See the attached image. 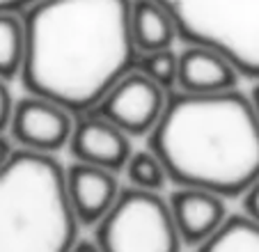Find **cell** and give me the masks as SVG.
Masks as SVG:
<instances>
[{
    "instance_id": "4fadbf2b",
    "label": "cell",
    "mask_w": 259,
    "mask_h": 252,
    "mask_svg": "<svg viewBox=\"0 0 259 252\" xmlns=\"http://www.w3.org/2000/svg\"><path fill=\"white\" fill-rule=\"evenodd\" d=\"M195 252H259V225L245 214H230L223 227Z\"/></svg>"
},
{
    "instance_id": "9c48e42d",
    "label": "cell",
    "mask_w": 259,
    "mask_h": 252,
    "mask_svg": "<svg viewBox=\"0 0 259 252\" xmlns=\"http://www.w3.org/2000/svg\"><path fill=\"white\" fill-rule=\"evenodd\" d=\"M67 195L80 227H97L122 195L117 172L73 160L64 170Z\"/></svg>"
},
{
    "instance_id": "2e32d148",
    "label": "cell",
    "mask_w": 259,
    "mask_h": 252,
    "mask_svg": "<svg viewBox=\"0 0 259 252\" xmlns=\"http://www.w3.org/2000/svg\"><path fill=\"white\" fill-rule=\"evenodd\" d=\"M136 71L147 76L152 82H156L158 88L165 92H175L177 90V73H179V55L167 51H156V53H145L138 58Z\"/></svg>"
},
{
    "instance_id": "7c38bea8",
    "label": "cell",
    "mask_w": 259,
    "mask_h": 252,
    "mask_svg": "<svg viewBox=\"0 0 259 252\" xmlns=\"http://www.w3.org/2000/svg\"><path fill=\"white\" fill-rule=\"evenodd\" d=\"M131 37L138 55L172 49L179 37L175 19L156 0H133L131 5Z\"/></svg>"
},
{
    "instance_id": "9a60e30c",
    "label": "cell",
    "mask_w": 259,
    "mask_h": 252,
    "mask_svg": "<svg viewBox=\"0 0 259 252\" xmlns=\"http://www.w3.org/2000/svg\"><path fill=\"white\" fill-rule=\"evenodd\" d=\"M124 177L128 181V188L147 190V193H163V188L170 184L161 158L149 147L133 151L128 163L124 165Z\"/></svg>"
},
{
    "instance_id": "7a4b0ae2",
    "label": "cell",
    "mask_w": 259,
    "mask_h": 252,
    "mask_svg": "<svg viewBox=\"0 0 259 252\" xmlns=\"http://www.w3.org/2000/svg\"><path fill=\"white\" fill-rule=\"evenodd\" d=\"M170 184L241 197L259 179V119L248 97L170 92L149 136Z\"/></svg>"
},
{
    "instance_id": "6da1fadb",
    "label": "cell",
    "mask_w": 259,
    "mask_h": 252,
    "mask_svg": "<svg viewBox=\"0 0 259 252\" xmlns=\"http://www.w3.org/2000/svg\"><path fill=\"white\" fill-rule=\"evenodd\" d=\"M133 0H39L25 12L28 94L92 112L126 73L136 69L131 37Z\"/></svg>"
},
{
    "instance_id": "277c9868",
    "label": "cell",
    "mask_w": 259,
    "mask_h": 252,
    "mask_svg": "<svg viewBox=\"0 0 259 252\" xmlns=\"http://www.w3.org/2000/svg\"><path fill=\"white\" fill-rule=\"evenodd\" d=\"M188 46L230 58L241 76L259 80V0H156Z\"/></svg>"
},
{
    "instance_id": "5bb4252c",
    "label": "cell",
    "mask_w": 259,
    "mask_h": 252,
    "mask_svg": "<svg viewBox=\"0 0 259 252\" xmlns=\"http://www.w3.org/2000/svg\"><path fill=\"white\" fill-rule=\"evenodd\" d=\"M25 19L14 12H0V80L21 78L25 62Z\"/></svg>"
},
{
    "instance_id": "d6986e66",
    "label": "cell",
    "mask_w": 259,
    "mask_h": 252,
    "mask_svg": "<svg viewBox=\"0 0 259 252\" xmlns=\"http://www.w3.org/2000/svg\"><path fill=\"white\" fill-rule=\"evenodd\" d=\"M14 154H16L14 140H12V138H7L5 133H0V170H3V167H5V165L14 158Z\"/></svg>"
},
{
    "instance_id": "e0dca14e",
    "label": "cell",
    "mask_w": 259,
    "mask_h": 252,
    "mask_svg": "<svg viewBox=\"0 0 259 252\" xmlns=\"http://www.w3.org/2000/svg\"><path fill=\"white\" fill-rule=\"evenodd\" d=\"M239 199H241V206H243L241 214H245L248 218H252L254 223L259 225V179L254 181V184L250 186Z\"/></svg>"
},
{
    "instance_id": "8fae6325",
    "label": "cell",
    "mask_w": 259,
    "mask_h": 252,
    "mask_svg": "<svg viewBox=\"0 0 259 252\" xmlns=\"http://www.w3.org/2000/svg\"><path fill=\"white\" fill-rule=\"evenodd\" d=\"M241 71L230 58L206 46H188L179 53V73L175 92L223 94L234 92Z\"/></svg>"
},
{
    "instance_id": "8992f818",
    "label": "cell",
    "mask_w": 259,
    "mask_h": 252,
    "mask_svg": "<svg viewBox=\"0 0 259 252\" xmlns=\"http://www.w3.org/2000/svg\"><path fill=\"white\" fill-rule=\"evenodd\" d=\"M167 97L170 92L133 69L101 99L92 112L113 121L131 138H149L165 112Z\"/></svg>"
},
{
    "instance_id": "5b68a950",
    "label": "cell",
    "mask_w": 259,
    "mask_h": 252,
    "mask_svg": "<svg viewBox=\"0 0 259 252\" xmlns=\"http://www.w3.org/2000/svg\"><path fill=\"white\" fill-rule=\"evenodd\" d=\"M92 238L103 252H181L184 247L167 197L128 186L94 227Z\"/></svg>"
},
{
    "instance_id": "30bf717a",
    "label": "cell",
    "mask_w": 259,
    "mask_h": 252,
    "mask_svg": "<svg viewBox=\"0 0 259 252\" xmlns=\"http://www.w3.org/2000/svg\"><path fill=\"white\" fill-rule=\"evenodd\" d=\"M167 204H170L181 243L188 247L202 245L230 218L227 199L211 190L179 186L170 193Z\"/></svg>"
},
{
    "instance_id": "ac0fdd59",
    "label": "cell",
    "mask_w": 259,
    "mask_h": 252,
    "mask_svg": "<svg viewBox=\"0 0 259 252\" xmlns=\"http://www.w3.org/2000/svg\"><path fill=\"white\" fill-rule=\"evenodd\" d=\"M12 108H14V101L10 97V90H7L5 80H0V133H5L7 124H10Z\"/></svg>"
},
{
    "instance_id": "ffe728a7",
    "label": "cell",
    "mask_w": 259,
    "mask_h": 252,
    "mask_svg": "<svg viewBox=\"0 0 259 252\" xmlns=\"http://www.w3.org/2000/svg\"><path fill=\"white\" fill-rule=\"evenodd\" d=\"M69 252H103V250L99 247V243L94 241L92 236H90V238H83V236H80L78 243H76V245H73Z\"/></svg>"
},
{
    "instance_id": "52a82bcc",
    "label": "cell",
    "mask_w": 259,
    "mask_h": 252,
    "mask_svg": "<svg viewBox=\"0 0 259 252\" xmlns=\"http://www.w3.org/2000/svg\"><path fill=\"white\" fill-rule=\"evenodd\" d=\"M73 124L76 115L71 110L51 99L28 94L14 103L7 129L19 149L53 156L69 147Z\"/></svg>"
},
{
    "instance_id": "44dd1931",
    "label": "cell",
    "mask_w": 259,
    "mask_h": 252,
    "mask_svg": "<svg viewBox=\"0 0 259 252\" xmlns=\"http://www.w3.org/2000/svg\"><path fill=\"white\" fill-rule=\"evenodd\" d=\"M250 101H252V108H254V112H257V119H259V82L254 85L252 94H250Z\"/></svg>"
},
{
    "instance_id": "ba28073f",
    "label": "cell",
    "mask_w": 259,
    "mask_h": 252,
    "mask_svg": "<svg viewBox=\"0 0 259 252\" xmlns=\"http://www.w3.org/2000/svg\"><path fill=\"white\" fill-rule=\"evenodd\" d=\"M69 154L76 163H88L110 172H124L133 154L131 136L97 112L76 117L69 140Z\"/></svg>"
},
{
    "instance_id": "3957f363",
    "label": "cell",
    "mask_w": 259,
    "mask_h": 252,
    "mask_svg": "<svg viewBox=\"0 0 259 252\" xmlns=\"http://www.w3.org/2000/svg\"><path fill=\"white\" fill-rule=\"evenodd\" d=\"M55 156L16 149L0 170V252H69L80 223Z\"/></svg>"
}]
</instances>
